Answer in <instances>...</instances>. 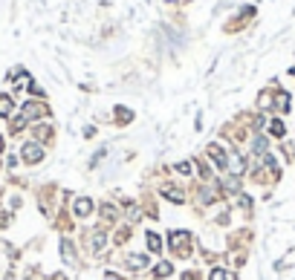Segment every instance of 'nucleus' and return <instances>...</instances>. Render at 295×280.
<instances>
[{"label": "nucleus", "mask_w": 295, "mask_h": 280, "mask_svg": "<svg viewBox=\"0 0 295 280\" xmlns=\"http://www.w3.org/2000/svg\"><path fill=\"white\" fill-rule=\"evenodd\" d=\"M168 240H171V249L177 251V254H182V257L188 254V240H191V234H188V231H171V237H168Z\"/></svg>", "instance_id": "1"}, {"label": "nucleus", "mask_w": 295, "mask_h": 280, "mask_svg": "<svg viewBox=\"0 0 295 280\" xmlns=\"http://www.w3.org/2000/svg\"><path fill=\"white\" fill-rule=\"evenodd\" d=\"M21 156H23V162L35 165V162H41V159H44V148H41L38 142H26V145H23V151H21Z\"/></svg>", "instance_id": "2"}, {"label": "nucleus", "mask_w": 295, "mask_h": 280, "mask_svg": "<svg viewBox=\"0 0 295 280\" xmlns=\"http://www.w3.org/2000/svg\"><path fill=\"white\" fill-rule=\"evenodd\" d=\"M41 116H46V107H44V104H38V101H29V104H23V119H26V122H32V119H41Z\"/></svg>", "instance_id": "3"}, {"label": "nucleus", "mask_w": 295, "mask_h": 280, "mask_svg": "<svg viewBox=\"0 0 295 280\" xmlns=\"http://www.w3.org/2000/svg\"><path fill=\"white\" fill-rule=\"evenodd\" d=\"M226 168H229V173H231V176H240V173L246 171V162H243V156L231 153L229 159H226Z\"/></svg>", "instance_id": "4"}, {"label": "nucleus", "mask_w": 295, "mask_h": 280, "mask_svg": "<svg viewBox=\"0 0 295 280\" xmlns=\"http://www.w3.org/2000/svg\"><path fill=\"white\" fill-rule=\"evenodd\" d=\"M90 211H93V199H87V196L75 199V214H78V217H87Z\"/></svg>", "instance_id": "5"}, {"label": "nucleus", "mask_w": 295, "mask_h": 280, "mask_svg": "<svg viewBox=\"0 0 295 280\" xmlns=\"http://www.w3.org/2000/svg\"><path fill=\"white\" fill-rule=\"evenodd\" d=\"M12 110H15L12 98H9V95H0V119H9V116H12Z\"/></svg>", "instance_id": "6"}, {"label": "nucleus", "mask_w": 295, "mask_h": 280, "mask_svg": "<svg viewBox=\"0 0 295 280\" xmlns=\"http://www.w3.org/2000/svg\"><path fill=\"white\" fill-rule=\"evenodd\" d=\"M162 194H165V196H168V199H171V202H177V205L182 202V191H177V188L165 185V188H162Z\"/></svg>", "instance_id": "7"}, {"label": "nucleus", "mask_w": 295, "mask_h": 280, "mask_svg": "<svg viewBox=\"0 0 295 280\" xmlns=\"http://www.w3.org/2000/svg\"><path fill=\"white\" fill-rule=\"evenodd\" d=\"M145 263H148L145 254H131V257H128V266H131V269H142Z\"/></svg>", "instance_id": "8"}, {"label": "nucleus", "mask_w": 295, "mask_h": 280, "mask_svg": "<svg viewBox=\"0 0 295 280\" xmlns=\"http://www.w3.org/2000/svg\"><path fill=\"white\" fill-rule=\"evenodd\" d=\"M171 272H174V269H171V263H165V260H159V263H157V269H154V275H157V278H168Z\"/></svg>", "instance_id": "9"}, {"label": "nucleus", "mask_w": 295, "mask_h": 280, "mask_svg": "<svg viewBox=\"0 0 295 280\" xmlns=\"http://www.w3.org/2000/svg\"><path fill=\"white\" fill-rule=\"evenodd\" d=\"M104 243H107V231H96V234H93V249L101 251L104 249Z\"/></svg>", "instance_id": "10"}, {"label": "nucleus", "mask_w": 295, "mask_h": 280, "mask_svg": "<svg viewBox=\"0 0 295 280\" xmlns=\"http://www.w3.org/2000/svg\"><path fill=\"white\" fill-rule=\"evenodd\" d=\"M148 249H151V251H159V249H162V240H159V234H154V231L148 234Z\"/></svg>", "instance_id": "11"}, {"label": "nucleus", "mask_w": 295, "mask_h": 280, "mask_svg": "<svg viewBox=\"0 0 295 280\" xmlns=\"http://www.w3.org/2000/svg\"><path fill=\"white\" fill-rule=\"evenodd\" d=\"M278 110H281V113H287V110H290V95H287V93L278 95Z\"/></svg>", "instance_id": "12"}, {"label": "nucleus", "mask_w": 295, "mask_h": 280, "mask_svg": "<svg viewBox=\"0 0 295 280\" xmlns=\"http://www.w3.org/2000/svg\"><path fill=\"white\" fill-rule=\"evenodd\" d=\"M269 133H275V136H284V125H281V122H272V125H269Z\"/></svg>", "instance_id": "13"}, {"label": "nucleus", "mask_w": 295, "mask_h": 280, "mask_svg": "<svg viewBox=\"0 0 295 280\" xmlns=\"http://www.w3.org/2000/svg\"><path fill=\"white\" fill-rule=\"evenodd\" d=\"M211 280H231V278L223 272V269H214V272H211Z\"/></svg>", "instance_id": "14"}, {"label": "nucleus", "mask_w": 295, "mask_h": 280, "mask_svg": "<svg viewBox=\"0 0 295 280\" xmlns=\"http://www.w3.org/2000/svg\"><path fill=\"white\" fill-rule=\"evenodd\" d=\"M263 151H266V139H255V153H263Z\"/></svg>", "instance_id": "15"}, {"label": "nucleus", "mask_w": 295, "mask_h": 280, "mask_svg": "<svg viewBox=\"0 0 295 280\" xmlns=\"http://www.w3.org/2000/svg\"><path fill=\"white\" fill-rule=\"evenodd\" d=\"M223 188H229L231 194H237V191H240V185H237V179H229V182H223Z\"/></svg>", "instance_id": "16"}, {"label": "nucleus", "mask_w": 295, "mask_h": 280, "mask_svg": "<svg viewBox=\"0 0 295 280\" xmlns=\"http://www.w3.org/2000/svg\"><path fill=\"white\" fill-rule=\"evenodd\" d=\"M116 113H119V122H128V119H131V113H128V110H125V107H119V110H116Z\"/></svg>", "instance_id": "17"}, {"label": "nucleus", "mask_w": 295, "mask_h": 280, "mask_svg": "<svg viewBox=\"0 0 295 280\" xmlns=\"http://www.w3.org/2000/svg\"><path fill=\"white\" fill-rule=\"evenodd\" d=\"M177 171H180V173H191V165H188V162H180Z\"/></svg>", "instance_id": "18"}, {"label": "nucleus", "mask_w": 295, "mask_h": 280, "mask_svg": "<svg viewBox=\"0 0 295 280\" xmlns=\"http://www.w3.org/2000/svg\"><path fill=\"white\" fill-rule=\"evenodd\" d=\"M35 136H38V139H44V136H49V127H38V130H35Z\"/></svg>", "instance_id": "19"}, {"label": "nucleus", "mask_w": 295, "mask_h": 280, "mask_svg": "<svg viewBox=\"0 0 295 280\" xmlns=\"http://www.w3.org/2000/svg\"><path fill=\"white\" fill-rule=\"evenodd\" d=\"M182 280H197V275H185V278H182Z\"/></svg>", "instance_id": "20"}, {"label": "nucleus", "mask_w": 295, "mask_h": 280, "mask_svg": "<svg viewBox=\"0 0 295 280\" xmlns=\"http://www.w3.org/2000/svg\"><path fill=\"white\" fill-rule=\"evenodd\" d=\"M107 280H119V278H113V275H110V278H107Z\"/></svg>", "instance_id": "21"}, {"label": "nucleus", "mask_w": 295, "mask_h": 280, "mask_svg": "<svg viewBox=\"0 0 295 280\" xmlns=\"http://www.w3.org/2000/svg\"><path fill=\"white\" fill-rule=\"evenodd\" d=\"M0 151H3V139H0Z\"/></svg>", "instance_id": "22"}]
</instances>
